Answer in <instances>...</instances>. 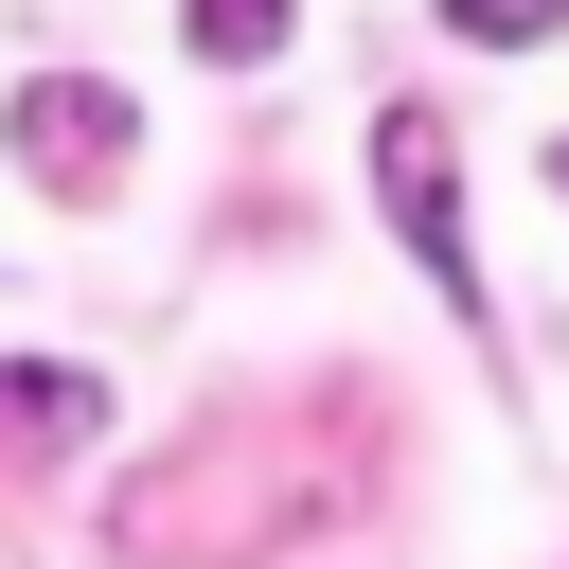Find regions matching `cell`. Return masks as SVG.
<instances>
[{
  "label": "cell",
  "instance_id": "cell-4",
  "mask_svg": "<svg viewBox=\"0 0 569 569\" xmlns=\"http://www.w3.org/2000/svg\"><path fill=\"white\" fill-rule=\"evenodd\" d=\"M178 18H196V53H213V71H267L302 0H178Z\"/></svg>",
  "mask_w": 569,
  "mask_h": 569
},
{
  "label": "cell",
  "instance_id": "cell-6",
  "mask_svg": "<svg viewBox=\"0 0 569 569\" xmlns=\"http://www.w3.org/2000/svg\"><path fill=\"white\" fill-rule=\"evenodd\" d=\"M551 178H569V142H551Z\"/></svg>",
  "mask_w": 569,
  "mask_h": 569
},
{
  "label": "cell",
  "instance_id": "cell-2",
  "mask_svg": "<svg viewBox=\"0 0 569 569\" xmlns=\"http://www.w3.org/2000/svg\"><path fill=\"white\" fill-rule=\"evenodd\" d=\"M373 196H391V231L427 249V302H462V320H480V267H462V160H445V124H427V107H391V124H373Z\"/></svg>",
  "mask_w": 569,
  "mask_h": 569
},
{
  "label": "cell",
  "instance_id": "cell-1",
  "mask_svg": "<svg viewBox=\"0 0 569 569\" xmlns=\"http://www.w3.org/2000/svg\"><path fill=\"white\" fill-rule=\"evenodd\" d=\"M0 160H36L53 196H107V178L142 160V107H124V89H89V71H36V89L0 107Z\"/></svg>",
  "mask_w": 569,
  "mask_h": 569
},
{
  "label": "cell",
  "instance_id": "cell-3",
  "mask_svg": "<svg viewBox=\"0 0 569 569\" xmlns=\"http://www.w3.org/2000/svg\"><path fill=\"white\" fill-rule=\"evenodd\" d=\"M53 445H107V391L89 373H0V462H53Z\"/></svg>",
  "mask_w": 569,
  "mask_h": 569
},
{
  "label": "cell",
  "instance_id": "cell-5",
  "mask_svg": "<svg viewBox=\"0 0 569 569\" xmlns=\"http://www.w3.org/2000/svg\"><path fill=\"white\" fill-rule=\"evenodd\" d=\"M445 18H462V36H480V53H533V36H551V18H569V0H445Z\"/></svg>",
  "mask_w": 569,
  "mask_h": 569
}]
</instances>
